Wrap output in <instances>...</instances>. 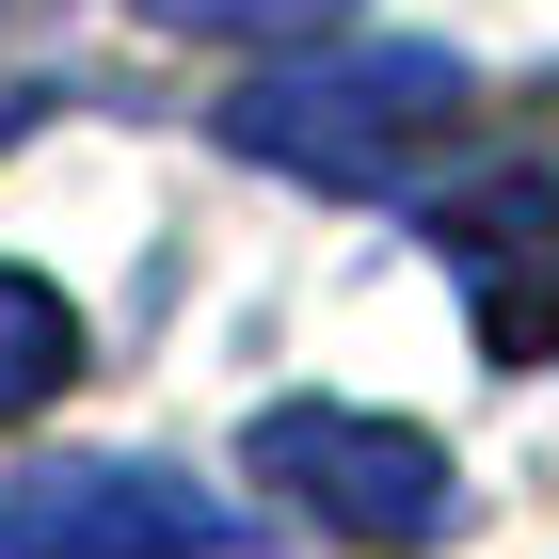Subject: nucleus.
Wrapping results in <instances>:
<instances>
[{
    "mask_svg": "<svg viewBox=\"0 0 559 559\" xmlns=\"http://www.w3.org/2000/svg\"><path fill=\"white\" fill-rule=\"evenodd\" d=\"M448 129H464L448 48H320V64H272V81L224 96V144L304 176V192H400Z\"/></svg>",
    "mask_w": 559,
    "mask_h": 559,
    "instance_id": "obj_1",
    "label": "nucleus"
},
{
    "mask_svg": "<svg viewBox=\"0 0 559 559\" xmlns=\"http://www.w3.org/2000/svg\"><path fill=\"white\" fill-rule=\"evenodd\" d=\"M240 464H257V479L288 496L304 527H336V544H368V559H416V544H448V527H464V479H448V448H431L416 416L272 400Z\"/></svg>",
    "mask_w": 559,
    "mask_h": 559,
    "instance_id": "obj_2",
    "label": "nucleus"
},
{
    "mask_svg": "<svg viewBox=\"0 0 559 559\" xmlns=\"http://www.w3.org/2000/svg\"><path fill=\"white\" fill-rule=\"evenodd\" d=\"M240 512L176 464H33L0 479V559H224Z\"/></svg>",
    "mask_w": 559,
    "mask_h": 559,
    "instance_id": "obj_3",
    "label": "nucleus"
},
{
    "mask_svg": "<svg viewBox=\"0 0 559 559\" xmlns=\"http://www.w3.org/2000/svg\"><path fill=\"white\" fill-rule=\"evenodd\" d=\"M448 272L496 368H559V160H496L479 192H448Z\"/></svg>",
    "mask_w": 559,
    "mask_h": 559,
    "instance_id": "obj_4",
    "label": "nucleus"
},
{
    "mask_svg": "<svg viewBox=\"0 0 559 559\" xmlns=\"http://www.w3.org/2000/svg\"><path fill=\"white\" fill-rule=\"evenodd\" d=\"M81 304H64V288H48V272H16V257H0V431H16V416H48V400H64V384H81Z\"/></svg>",
    "mask_w": 559,
    "mask_h": 559,
    "instance_id": "obj_5",
    "label": "nucleus"
},
{
    "mask_svg": "<svg viewBox=\"0 0 559 559\" xmlns=\"http://www.w3.org/2000/svg\"><path fill=\"white\" fill-rule=\"evenodd\" d=\"M160 33H209V48H304V33H352L368 0H144Z\"/></svg>",
    "mask_w": 559,
    "mask_h": 559,
    "instance_id": "obj_6",
    "label": "nucleus"
}]
</instances>
